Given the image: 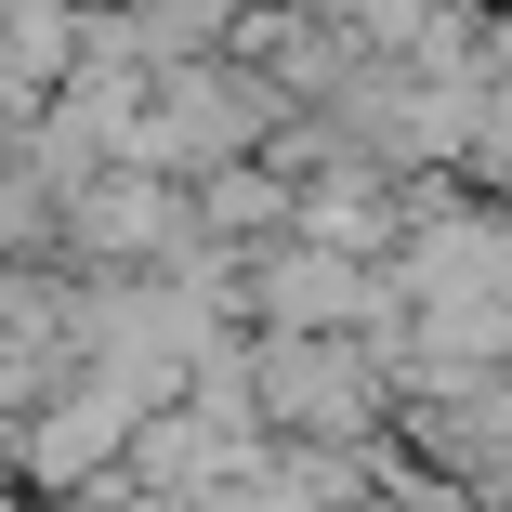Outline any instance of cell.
<instances>
[{
  "label": "cell",
  "instance_id": "6da1fadb",
  "mask_svg": "<svg viewBox=\"0 0 512 512\" xmlns=\"http://www.w3.org/2000/svg\"><path fill=\"white\" fill-rule=\"evenodd\" d=\"M237 368H250V421L302 434V447H368L381 407H394V368L355 329H250Z\"/></svg>",
  "mask_w": 512,
  "mask_h": 512
}]
</instances>
